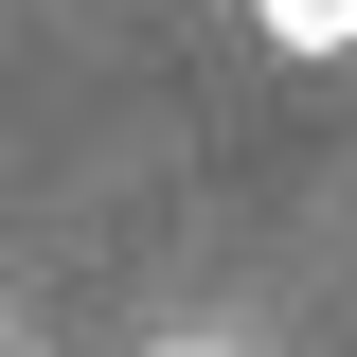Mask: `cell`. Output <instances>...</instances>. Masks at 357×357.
Instances as JSON below:
<instances>
[{
	"mask_svg": "<svg viewBox=\"0 0 357 357\" xmlns=\"http://www.w3.org/2000/svg\"><path fill=\"white\" fill-rule=\"evenodd\" d=\"M250 18H268L286 54H357V0H250Z\"/></svg>",
	"mask_w": 357,
	"mask_h": 357,
	"instance_id": "6da1fadb",
	"label": "cell"
}]
</instances>
